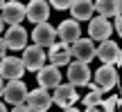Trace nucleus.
Segmentation results:
<instances>
[{
    "instance_id": "9b49d317",
    "label": "nucleus",
    "mask_w": 122,
    "mask_h": 112,
    "mask_svg": "<svg viewBox=\"0 0 122 112\" xmlns=\"http://www.w3.org/2000/svg\"><path fill=\"white\" fill-rule=\"evenodd\" d=\"M2 96L9 105H18V103H25V96H27V85L23 81H7V85L2 87Z\"/></svg>"
},
{
    "instance_id": "6ab92c4d",
    "label": "nucleus",
    "mask_w": 122,
    "mask_h": 112,
    "mask_svg": "<svg viewBox=\"0 0 122 112\" xmlns=\"http://www.w3.org/2000/svg\"><path fill=\"white\" fill-rule=\"evenodd\" d=\"M120 7L122 4L118 2V0H100V2H93V9H95L102 18H106V20H109L111 16H118Z\"/></svg>"
},
{
    "instance_id": "0eeeda50",
    "label": "nucleus",
    "mask_w": 122,
    "mask_h": 112,
    "mask_svg": "<svg viewBox=\"0 0 122 112\" xmlns=\"http://www.w3.org/2000/svg\"><path fill=\"white\" fill-rule=\"evenodd\" d=\"M111 31H113V27H111V22L106 20V18L97 16V18H91L88 20V38L95 43V40H100V43H104V40H109Z\"/></svg>"
},
{
    "instance_id": "6e6552de",
    "label": "nucleus",
    "mask_w": 122,
    "mask_h": 112,
    "mask_svg": "<svg viewBox=\"0 0 122 112\" xmlns=\"http://www.w3.org/2000/svg\"><path fill=\"white\" fill-rule=\"evenodd\" d=\"M70 54L75 56V60H77V63L88 65L93 58H95V43H93L91 38H79L77 43H72Z\"/></svg>"
},
{
    "instance_id": "393cba45",
    "label": "nucleus",
    "mask_w": 122,
    "mask_h": 112,
    "mask_svg": "<svg viewBox=\"0 0 122 112\" xmlns=\"http://www.w3.org/2000/svg\"><path fill=\"white\" fill-rule=\"evenodd\" d=\"M84 112H102V110H100V105H95V108H86Z\"/></svg>"
},
{
    "instance_id": "c85d7f7f",
    "label": "nucleus",
    "mask_w": 122,
    "mask_h": 112,
    "mask_svg": "<svg viewBox=\"0 0 122 112\" xmlns=\"http://www.w3.org/2000/svg\"><path fill=\"white\" fill-rule=\"evenodd\" d=\"M5 29V22H2V18H0V31H2Z\"/></svg>"
},
{
    "instance_id": "aec40b11",
    "label": "nucleus",
    "mask_w": 122,
    "mask_h": 112,
    "mask_svg": "<svg viewBox=\"0 0 122 112\" xmlns=\"http://www.w3.org/2000/svg\"><path fill=\"white\" fill-rule=\"evenodd\" d=\"M79 99L84 101L86 108H95V105H100L102 101H104V92H102L100 87H95V85H88L86 96H79Z\"/></svg>"
},
{
    "instance_id": "a878e982",
    "label": "nucleus",
    "mask_w": 122,
    "mask_h": 112,
    "mask_svg": "<svg viewBox=\"0 0 122 112\" xmlns=\"http://www.w3.org/2000/svg\"><path fill=\"white\" fill-rule=\"evenodd\" d=\"M0 112H9V110H7V105H5V103H0Z\"/></svg>"
},
{
    "instance_id": "ddd939ff",
    "label": "nucleus",
    "mask_w": 122,
    "mask_h": 112,
    "mask_svg": "<svg viewBox=\"0 0 122 112\" xmlns=\"http://www.w3.org/2000/svg\"><path fill=\"white\" fill-rule=\"evenodd\" d=\"M39 87L41 90H52V87H57L59 83H61V72H59V67H54V65H43V67L39 69Z\"/></svg>"
},
{
    "instance_id": "4468645a",
    "label": "nucleus",
    "mask_w": 122,
    "mask_h": 112,
    "mask_svg": "<svg viewBox=\"0 0 122 112\" xmlns=\"http://www.w3.org/2000/svg\"><path fill=\"white\" fill-rule=\"evenodd\" d=\"M54 31H57V36L61 38V43H63V45L77 43V40L81 38V25L75 22V20H63Z\"/></svg>"
},
{
    "instance_id": "412c9836",
    "label": "nucleus",
    "mask_w": 122,
    "mask_h": 112,
    "mask_svg": "<svg viewBox=\"0 0 122 112\" xmlns=\"http://www.w3.org/2000/svg\"><path fill=\"white\" fill-rule=\"evenodd\" d=\"M118 103H120L118 96H104V101L100 103V110L102 112H118Z\"/></svg>"
},
{
    "instance_id": "bb28decb",
    "label": "nucleus",
    "mask_w": 122,
    "mask_h": 112,
    "mask_svg": "<svg viewBox=\"0 0 122 112\" xmlns=\"http://www.w3.org/2000/svg\"><path fill=\"white\" fill-rule=\"evenodd\" d=\"M2 87H5V81L0 78V96H2Z\"/></svg>"
},
{
    "instance_id": "9d476101",
    "label": "nucleus",
    "mask_w": 122,
    "mask_h": 112,
    "mask_svg": "<svg viewBox=\"0 0 122 112\" xmlns=\"http://www.w3.org/2000/svg\"><path fill=\"white\" fill-rule=\"evenodd\" d=\"M118 85V69L113 65H102L95 72V87H100L102 92H109Z\"/></svg>"
},
{
    "instance_id": "1a4fd4ad",
    "label": "nucleus",
    "mask_w": 122,
    "mask_h": 112,
    "mask_svg": "<svg viewBox=\"0 0 122 112\" xmlns=\"http://www.w3.org/2000/svg\"><path fill=\"white\" fill-rule=\"evenodd\" d=\"M23 67L30 69V72H39L41 67L45 65V52L36 45H30V47L23 49Z\"/></svg>"
},
{
    "instance_id": "20e7f679",
    "label": "nucleus",
    "mask_w": 122,
    "mask_h": 112,
    "mask_svg": "<svg viewBox=\"0 0 122 112\" xmlns=\"http://www.w3.org/2000/svg\"><path fill=\"white\" fill-rule=\"evenodd\" d=\"M77 101H79V94H77V90H75L72 85H68V83H59V85L54 87L52 103H57L59 108H63V110L75 108Z\"/></svg>"
},
{
    "instance_id": "423d86ee",
    "label": "nucleus",
    "mask_w": 122,
    "mask_h": 112,
    "mask_svg": "<svg viewBox=\"0 0 122 112\" xmlns=\"http://www.w3.org/2000/svg\"><path fill=\"white\" fill-rule=\"evenodd\" d=\"M95 56L104 65H113L115 67L122 58V52H120V45L115 40H104V43H100V47H95Z\"/></svg>"
},
{
    "instance_id": "f3484780",
    "label": "nucleus",
    "mask_w": 122,
    "mask_h": 112,
    "mask_svg": "<svg viewBox=\"0 0 122 112\" xmlns=\"http://www.w3.org/2000/svg\"><path fill=\"white\" fill-rule=\"evenodd\" d=\"M70 45H63V43H52L48 49V54H45V58L52 60L50 65H54V67H59V65H68L70 63Z\"/></svg>"
},
{
    "instance_id": "a211bd4d",
    "label": "nucleus",
    "mask_w": 122,
    "mask_h": 112,
    "mask_svg": "<svg viewBox=\"0 0 122 112\" xmlns=\"http://www.w3.org/2000/svg\"><path fill=\"white\" fill-rule=\"evenodd\" d=\"M93 2L91 0H72L70 2V13H72V20L79 22V20H91L93 18Z\"/></svg>"
},
{
    "instance_id": "f03ea898",
    "label": "nucleus",
    "mask_w": 122,
    "mask_h": 112,
    "mask_svg": "<svg viewBox=\"0 0 122 112\" xmlns=\"http://www.w3.org/2000/svg\"><path fill=\"white\" fill-rule=\"evenodd\" d=\"M23 74H25V67L18 56H5L0 60V78L2 81H20Z\"/></svg>"
},
{
    "instance_id": "7ed1b4c3",
    "label": "nucleus",
    "mask_w": 122,
    "mask_h": 112,
    "mask_svg": "<svg viewBox=\"0 0 122 112\" xmlns=\"http://www.w3.org/2000/svg\"><path fill=\"white\" fill-rule=\"evenodd\" d=\"M91 67L84 63H68V85L72 87H88L91 83Z\"/></svg>"
},
{
    "instance_id": "2eb2a0df",
    "label": "nucleus",
    "mask_w": 122,
    "mask_h": 112,
    "mask_svg": "<svg viewBox=\"0 0 122 112\" xmlns=\"http://www.w3.org/2000/svg\"><path fill=\"white\" fill-rule=\"evenodd\" d=\"M54 38H57V31H54V27L48 25V22L36 25L34 31H32V40H34V45H36V47H41V49L50 47V45L54 43Z\"/></svg>"
},
{
    "instance_id": "f257e3e1",
    "label": "nucleus",
    "mask_w": 122,
    "mask_h": 112,
    "mask_svg": "<svg viewBox=\"0 0 122 112\" xmlns=\"http://www.w3.org/2000/svg\"><path fill=\"white\" fill-rule=\"evenodd\" d=\"M25 105H27V110H30V112H48L50 105H52V94H50L48 90L36 87V90L27 92Z\"/></svg>"
},
{
    "instance_id": "39448f33",
    "label": "nucleus",
    "mask_w": 122,
    "mask_h": 112,
    "mask_svg": "<svg viewBox=\"0 0 122 112\" xmlns=\"http://www.w3.org/2000/svg\"><path fill=\"white\" fill-rule=\"evenodd\" d=\"M25 18L34 25H43L50 18V2L45 0H32L30 4H25Z\"/></svg>"
},
{
    "instance_id": "c756f323",
    "label": "nucleus",
    "mask_w": 122,
    "mask_h": 112,
    "mask_svg": "<svg viewBox=\"0 0 122 112\" xmlns=\"http://www.w3.org/2000/svg\"><path fill=\"white\" fill-rule=\"evenodd\" d=\"M2 7H5V2H2V0H0V11H2Z\"/></svg>"
},
{
    "instance_id": "5701e85b",
    "label": "nucleus",
    "mask_w": 122,
    "mask_h": 112,
    "mask_svg": "<svg viewBox=\"0 0 122 112\" xmlns=\"http://www.w3.org/2000/svg\"><path fill=\"white\" fill-rule=\"evenodd\" d=\"M11 112H30V110H27V105L25 103H18V105H14V110Z\"/></svg>"
},
{
    "instance_id": "4be33fe9",
    "label": "nucleus",
    "mask_w": 122,
    "mask_h": 112,
    "mask_svg": "<svg viewBox=\"0 0 122 112\" xmlns=\"http://www.w3.org/2000/svg\"><path fill=\"white\" fill-rule=\"evenodd\" d=\"M70 2H72V0H52V4H50V7L63 11V9H70Z\"/></svg>"
},
{
    "instance_id": "b1692460",
    "label": "nucleus",
    "mask_w": 122,
    "mask_h": 112,
    "mask_svg": "<svg viewBox=\"0 0 122 112\" xmlns=\"http://www.w3.org/2000/svg\"><path fill=\"white\" fill-rule=\"evenodd\" d=\"M5 54H7V45H5V40L0 38V60L5 58Z\"/></svg>"
},
{
    "instance_id": "f8f14e48",
    "label": "nucleus",
    "mask_w": 122,
    "mask_h": 112,
    "mask_svg": "<svg viewBox=\"0 0 122 112\" xmlns=\"http://www.w3.org/2000/svg\"><path fill=\"white\" fill-rule=\"evenodd\" d=\"M0 18H2V22H7V25H11V27L20 25V20L25 18V4L18 2V0H9V2H5Z\"/></svg>"
},
{
    "instance_id": "cd10ccee",
    "label": "nucleus",
    "mask_w": 122,
    "mask_h": 112,
    "mask_svg": "<svg viewBox=\"0 0 122 112\" xmlns=\"http://www.w3.org/2000/svg\"><path fill=\"white\" fill-rule=\"evenodd\" d=\"M63 112H79L77 108H68V110H63Z\"/></svg>"
},
{
    "instance_id": "dca6fc26",
    "label": "nucleus",
    "mask_w": 122,
    "mask_h": 112,
    "mask_svg": "<svg viewBox=\"0 0 122 112\" xmlns=\"http://www.w3.org/2000/svg\"><path fill=\"white\" fill-rule=\"evenodd\" d=\"M2 40H5V45H7V49H14V52H18V49H25V47H27V31L23 29L20 25L9 27Z\"/></svg>"
}]
</instances>
